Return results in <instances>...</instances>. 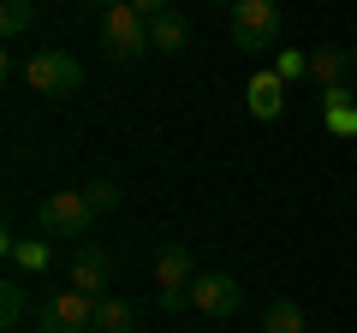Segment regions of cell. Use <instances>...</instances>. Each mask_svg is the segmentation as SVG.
Returning <instances> with one entry per match:
<instances>
[{"label":"cell","mask_w":357,"mask_h":333,"mask_svg":"<svg viewBox=\"0 0 357 333\" xmlns=\"http://www.w3.org/2000/svg\"><path fill=\"white\" fill-rule=\"evenodd\" d=\"M24 84L36 95H54V102H60V95L84 90V65H77L66 48H36V54H30V65H24Z\"/></svg>","instance_id":"7a4b0ae2"},{"label":"cell","mask_w":357,"mask_h":333,"mask_svg":"<svg viewBox=\"0 0 357 333\" xmlns=\"http://www.w3.org/2000/svg\"><path fill=\"white\" fill-rule=\"evenodd\" d=\"M321 114H328V131H333V137H357V95L345 90V84L321 90Z\"/></svg>","instance_id":"30bf717a"},{"label":"cell","mask_w":357,"mask_h":333,"mask_svg":"<svg viewBox=\"0 0 357 333\" xmlns=\"http://www.w3.org/2000/svg\"><path fill=\"white\" fill-rule=\"evenodd\" d=\"M345 72H351V54H345V48H316V54H310V77H316L321 90L345 84Z\"/></svg>","instance_id":"4fadbf2b"},{"label":"cell","mask_w":357,"mask_h":333,"mask_svg":"<svg viewBox=\"0 0 357 333\" xmlns=\"http://www.w3.org/2000/svg\"><path fill=\"white\" fill-rule=\"evenodd\" d=\"M227 30H232V48L262 54V48L280 42V6H274V0H238L227 13Z\"/></svg>","instance_id":"277c9868"},{"label":"cell","mask_w":357,"mask_h":333,"mask_svg":"<svg viewBox=\"0 0 357 333\" xmlns=\"http://www.w3.org/2000/svg\"><path fill=\"white\" fill-rule=\"evenodd\" d=\"M351 65H357V42H351Z\"/></svg>","instance_id":"603a6c76"},{"label":"cell","mask_w":357,"mask_h":333,"mask_svg":"<svg viewBox=\"0 0 357 333\" xmlns=\"http://www.w3.org/2000/svg\"><path fill=\"white\" fill-rule=\"evenodd\" d=\"M24 321V280H0V327L13 333Z\"/></svg>","instance_id":"e0dca14e"},{"label":"cell","mask_w":357,"mask_h":333,"mask_svg":"<svg viewBox=\"0 0 357 333\" xmlns=\"http://www.w3.org/2000/svg\"><path fill=\"white\" fill-rule=\"evenodd\" d=\"M149 42H155L161 54H178L185 42H191V24H185L178 13H161V18H149Z\"/></svg>","instance_id":"5bb4252c"},{"label":"cell","mask_w":357,"mask_h":333,"mask_svg":"<svg viewBox=\"0 0 357 333\" xmlns=\"http://www.w3.org/2000/svg\"><path fill=\"white\" fill-rule=\"evenodd\" d=\"M84 6H96V13H114V6H126V0H84Z\"/></svg>","instance_id":"44dd1931"},{"label":"cell","mask_w":357,"mask_h":333,"mask_svg":"<svg viewBox=\"0 0 357 333\" xmlns=\"http://www.w3.org/2000/svg\"><path fill=\"white\" fill-rule=\"evenodd\" d=\"M0 244H6V256H13V262H18V268H24V274H42V268H48V262H54L48 238H13V232H6V238H0Z\"/></svg>","instance_id":"7c38bea8"},{"label":"cell","mask_w":357,"mask_h":333,"mask_svg":"<svg viewBox=\"0 0 357 333\" xmlns=\"http://www.w3.org/2000/svg\"><path fill=\"white\" fill-rule=\"evenodd\" d=\"M274 72L286 77V84H298V77H310V54H280V65Z\"/></svg>","instance_id":"d6986e66"},{"label":"cell","mask_w":357,"mask_h":333,"mask_svg":"<svg viewBox=\"0 0 357 333\" xmlns=\"http://www.w3.org/2000/svg\"><path fill=\"white\" fill-rule=\"evenodd\" d=\"M36 333H96V297L89 292H54L36 309Z\"/></svg>","instance_id":"8992f818"},{"label":"cell","mask_w":357,"mask_h":333,"mask_svg":"<svg viewBox=\"0 0 357 333\" xmlns=\"http://www.w3.org/2000/svg\"><path fill=\"white\" fill-rule=\"evenodd\" d=\"M102 48H107V60H119V65L143 60V54L155 48V42H149V18H143L131 0L114 6V13H102Z\"/></svg>","instance_id":"3957f363"},{"label":"cell","mask_w":357,"mask_h":333,"mask_svg":"<svg viewBox=\"0 0 357 333\" xmlns=\"http://www.w3.org/2000/svg\"><path fill=\"white\" fill-rule=\"evenodd\" d=\"M36 226H42V238H89V226H96V208H89V196L84 191H54V196H42V208H36Z\"/></svg>","instance_id":"6da1fadb"},{"label":"cell","mask_w":357,"mask_h":333,"mask_svg":"<svg viewBox=\"0 0 357 333\" xmlns=\"http://www.w3.org/2000/svg\"><path fill=\"white\" fill-rule=\"evenodd\" d=\"M244 102H250L256 119H280V107H286V77H280V72H256L250 84H244Z\"/></svg>","instance_id":"9c48e42d"},{"label":"cell","mask_w":357,"mask_h":333,"mask_svg":"<svg viewBox=\"0 0 357 333\" xmlns=\"http://www.w3.org/2000/svg\"><path fill=\"white\" fill-rule=\"evenodd\" d=\"M262 333H310V327H304V309H298L292 297H274L268 316H262Z\"/></svg>","instance_id":"2e32d148"},{"label":"cell","mask_w":357,"mask_h":333,"mask_svg":"<svg viewBox=\"0 0 357 333\" xmlns=\"http://www.w3.org/2000/svg\"><path fill=\"white\" fill-rule=\"evenodd\" d=\"M191 280H197V262H191V250H185V244H161V250H155V286H161V297H155V304L161 309H185L191 304Z\"/></svg>","instance_id":"5b68a950"},{"label":"cell","mask_w":357,"mask_h":333,"mask_svg":"<svg viewBox=\"0 0 357 333\" xmlns=\"http://www.w3.org/2000/svg\"><path fill=\"white\" fill-rule=\"evenodd\" d=\"M208 6H227V13H232V6H238V0H208Z\"/></svg>","instance_id":"7402d4cb"},{"label":"cell","mask_w":357,"mask_h":333,"mask_svg":"<svg viewBox=\"0 0 357 333\" xmlns=\"http://www.w3.org/2000/svg\"><path fill=\"white\" fill-rule=\"evenodd\" d=\"M30 24H36V0H0V36L6 42H18Z\"/></svg>","instance_id":"9a60e30c"},{"label":"cell","mask_w":357,"mask_h":333,"mask_svg":"<svg viewBox=\"0 0 357 333\" xmlns=\"http://www.w3.org/2000/svg\"><path fill=\"white\" fill-rule=\"evenodd\" d=\"M107 274H114V262H107V250H102L96 238H77V250H72V292L107 297Z\"/></svg>","instance_id":"ba28073f"},{"label":"cell","mask_w":357,"mask_h":333,"mask_svg":"<svg viewBox=\"0 0 357 333\" xmlns=\"http://www.w3.org/2000/svg\"><path fill=\"white\" fill-rule=\"evenodd\" d=\"M143 18H161V13H173V0H131Z\"/></svg>","instance_id":"ffe728a7"},{"label":"cell","mask_w":357,"mask_h":333,"mask_svg":"<svg viewBox=\"0 0 357 333\" xmlns=\"http://www.w3.org/2000/svg\"><path fill=\"white\" fill-rule=\"evenodd\" d=\"M84 196H89V208H96V215H114V208H119V185H114V179L84 185Z\"/></svg>","instance_id":"ac0fdd59"},{"label":"cell","mask_w":357,"mask_h":333,"mask_svg":"<svg viewBox=\"0 0 357 333\" xmlns=\"http://www.w3.org/2000/svg\"><path fill=\"white\" fill-rule=\"evenodd\" d=\"M96 333H137V304L131 297H96Z\"/></svg>","instance_id":"8fae6325"},{"label":"cell","mask_w":357,"mask_h":333,"mask_svg":"<svg viewBox=\"0 0 357 333\" xmlns=\"http://www.w3.org/2000/svg\"><path fill=\"white\" fill-rule=\"evenodd\" d=\"M238 304H244V286L232 274H197L191 280V309H203V316L227 321V316H238Z\"/></svg>","instance_id":"52a82bcc"}]
</instances>
